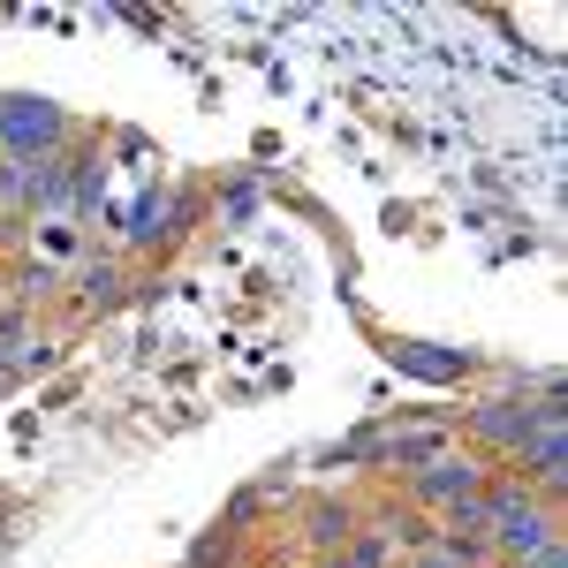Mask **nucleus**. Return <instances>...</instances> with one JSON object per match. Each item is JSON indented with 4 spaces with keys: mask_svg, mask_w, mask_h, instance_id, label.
<instances>
[{
    "mask_svg": "<svg viewBox=\"0 0 568 568\" xmlns=\"http://www.w3.org/2000/svg\"><path fill=\"white\" fill-rule=\"evenodd\" d=\"M546 409H561V402H546ZM546 409H530V402H485V409H470V433L516 455V447L538 433V417H546Z\"/></svg>",
    "mask_w": 568,
    "mask_h": 568,
    "instance_id": "nucleus-5",
    "label": "nucleus"
},
{
    "mask_svg": "<svg viewBox=\"0 0 568 568\" xmlns=\"http://www.w3.org/2000/svg\"><path fill=\"white\" fill-rule=\"evenodd\" d=\"M77 288H84V296H99V304H106V296H114V288H122V273H114V265H84V273H77Z\"/></svg>",
    "mask_w": 568,
    "mask_h": 568,
    "instance_id": "nucleus-8",
    "label": "nucleus"
},
{
    "mask_svg": "<svg viewBox=\"0 0 568 568\" xmlns=\"http://www.w3.org/2000/svg\"><path fill=\"white\" fill-rule=\"evenodd\" d=\"M326 568H349V561H326Z\"/></svg>",
    "mask_w": 568,
    "mask_h": 568,
    "instance_id": "nucleus-10",
    "label": "nucleus"
},
{
    "mask_svg": "<svg viewBox=\"0 0 568 568\" xmlns=\"http://www.w3.org/2000/svg\"><path fill=\"white\" fill-rule=\"evenodd\" d=\"M349 538H356V508H342V500H318V508H311V546L334 554V546H349Z\"/></svg>",
    "mask_w": 568,
    "mask_h": 568,
    "instance_id": "nucleus-7",
    "label": "nucleus"
},
{
    "mask_svg": "<svg viewBox=\"0 0 568 568\" xmlns=\"http://www.w3.org/2000/svg\"><path fill=\"white\" fill-rule=\"evenodd\" d=\"M84 251V220H69V213H45L39 227H31V258H39V281L53 273V265H69Z\"/></svg>",
    "mask_w": 568,
    "mask_h": 568,
    "instance_id": "nucleus-6",
    "label": "nucleus"
},
{
    "mask_svg": "<svg viewBox=\"0 0 568 568\" xmlns=\"http://www.w3.org/2000/svg\"><path fill=\"white\" fill-rule=\"evenodd\" d=\"M516 463L530 470L524 485H538V493H561V485H568V433H561V409H546V417H538V433L516 447Z\"/></svg>",
    "mask_w": 568,
    "mask_h": 568,
    "instance_id": "nucleus-3",
    "label": "nucleus"
},
{
    "mask_svg": "<svg viewBox=\"0 0 568 568\" xmlns=\"http://www.w3.org/2000/svg\"><path fill=\"white\" fill-rule=\"evenodd\" d=\"M69 114L53 99H0V160H53Z\"/></svg>",
    "mask_w": 568,
    "mask_h": 568,
    "instance_id": "nucleus-2",
    "label": "nucleus"
},
{
    "mask_svg": "<svg viewBox=\"0 0 568 568\" xmlns=\"http://www.w3.org/2000/svg\"><path fill=\"white\" fill-rule=\"evenodd\" d=\"M470 493H485L478 455H433V463L417 470V500H433V508H455V500H470Z\"/></svg>",
    "mask_w": 568,
    "mask_h": 568,
    "instance_id": "nucleus-4",
    "label": "nucleus"
},
{
    "mask_svg": "<svg viewBox=\"0 0 568 568\" xmlns=\"http://www.w3.org/2000/svg\"><path fill=\"white\" fill-rule=\"evenodd\" d=\"M485 500H493V530H485V546H500L508 568L538 561V554L554 546V530H561V524L538 508V493H530L524 478H516V485H485Z\"/></svg>",
    "mask_w": 568,
    "mask_h": 568,
    "instance_id": "nucleus-1",
    "label": "nucleus"
},
{
    "mask_svg": "<svg viewBox=\"0 0 568 568\" xmlns=\"http://www.w3.org/2000/svg\"><path fill=\"white\" fill-rule=\"evenodd\" d=\"M409 568H463V561H455L447 546H433V554H417V561H409Z\"/></svg>",
    "mask_w": 568,
    "mask_h": 568,
    "instance_id": "nucleus-9",
    "label": "nucleus"
}]
</instances>
